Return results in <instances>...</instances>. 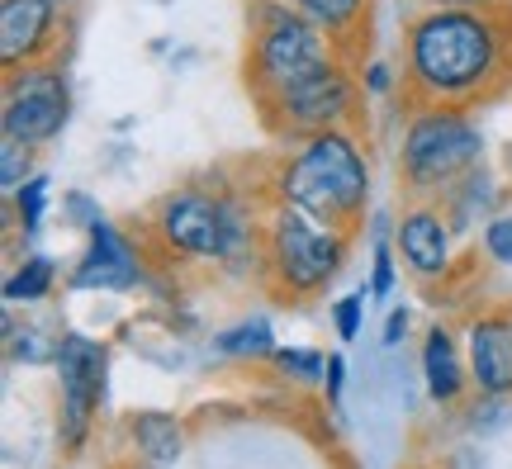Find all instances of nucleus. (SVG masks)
Instances as JSON below:
<instances>
[{
	"instance_id": "9d476101",
	"label": "nucleus",
	"mask_w": 512,
	"mask_h": 469,
	"mask_svg": "<svg viewBox=\"0 0 512 469\" xmlns=\"http://www.w3.org/2000/svg\"><path fill=\"white\" fill-rule=\"evenodd\" d=\"M299 152L313 162V171L328 181V190L337 195L347 223L361 233L366 223V204H370V162H366V147L351 128H323L299 143Z\"/></svg>"
},
{
	"instance_id": "412c9836",
	"label": "nucleus",
	"mask_w": 512,
	"mask_h": 469,
	"mask_svg": "<svg viewBox=\"0 0 512 469\" xmlns=\"http://www.w3.org/2000/svg\"><path fill=\"white\" fill-rule=\"evenodd\" d=\"M460 422H465V432H470V436H479V441H484V436L503 432V427L512 422V398L475 394L470 403H465V417H460Z\"/></svg>"
},
{
	"instance_id": "0eeeda50",
	"label": "nucleus",
	"mask_w": 512,
	"mask_h": 469,
	"mask_svg": "<svg viewBox=\"0 0 512 469\" xmlns=\"http://www.w3.org/2000/svg\"><path fill=\"white\" fill-rule=\"evenodd\" d=\"M57 441L67 455H81L91 441L95 413L105 403V379H110V346L86 337V332H62L57 346Z\"/></svg>"
},
{
	"instance_id": "6ab92c4d",
	"label": "nucleus",
	"mask_w": 512,
	"mask_h": 469,
	"mask_svg": "<svg viewBox=\"0 0 512 469\" xmlns=\"http://www.w3.org/2000/svg\"><path fill=\"white\" fill-rule=\"evenodd\" d=\"M57 285V266H53V256H43V252H29L24 261H19L15 271L5 275V304L10 308H29V304H43L48 294H53Z\"/></svg>"
},
{
	"instance_id": "7ed1b4c3",
	"label": "nucleus",
	"mask_w": 512,
	"mask_h": 469,
	"mask_svg": "<svg viewBox=\"0 0 512 469\" xmlns=\"http://www.w3.org/2000/svg\"><path fill=\"white\" fill-rule=\"evenodd\" d=\"M356 233L328 228L294 204L271 199L261 214V242H256V280L280 304H304L342 275Z\"/></svg>"
},
{
	"instance_id": "a878e982",
	"label": "nucleus",
	"mask_w": 512,
	"mask_h": 469,
	"mask_svg": "<svg viewBox=\"0 0 512 469\" xmlns=\"http://www.w3.org/2000/svg\"><path fill=\"white\" fill-rule=\"evenodd\" d=\"M366 299H370V289H356V294H342V299L332 304V327H337V337H342V342H356V337H361V323H366Z\"/></svg>"
},
{
	"instance_id": "f03ea898",
	"label": "nucleus",
	"mask_w": 512,
	"mask_h": 469,
	"mask_svg": "<svg viewBox=\"0 0 512 469\" xmlns=\"http://www.w3.org/2000/svg\"><path fill=\"white\" fill-rule=\"evenodd\" d=\"M266 185H200L185 181L152 199L147 209V242H157L162 256L181 261H209V266H256V242H261V214H266Z\"/></svg>"
},
{
	"instance_id": "1a4fd4ad",
	"label": "nucleus",
	"mask_w": 512,
	"mask_h": 469,
	"mask_svg": "<svg viewBox=\"0 0 512 469\" xmlns=\"http://www.w3.org/2000/svg\"><path fill=\"white\" fill-rule=\"evenodd\" d=\"M394 252L418 285H446L456 275V228L437 199H408L394 218Z\"/></svg>"
},
{
	"instance_id": "b1692460",
	"label": "nucleus",
	"mask_w": 512,
	"mask_h": 469,
	"mask_svg": "<svg viewBox=\"0 0 512 469\" xmlns=\"http://www.w3.org/2000/svg\"><path fill=\"white\" fill-rule=\"evenodd\" d=\"M479 252H484L489 266L512 271V209H498V214L479 228Z\"/></svg>"
},
{
	"instance_id": "ddd939ff",
	"label": "nucleus",
	"mask_w": 512,
	"mask_h": 469,
	"mask_svg": "<svg viewBox=\"0 0 512 469\" xmlns=\"http://www.w3.org/2000/svg\"><path fill=\"white\" fill-rule=\"evenodd\" d=\"M465 361L475 394L512 398V308H479L465 318Z\"/></svg>"
},
{
	"instance_id": "72a5a7b5",
	"label": "nucleus",
	"mask_w": 512,
	"mask_h": 469,
	"mask_svg": "<svg viewBox=\"0 0 512 469\" xmlns=\"http://www.w3.org/2000/svg\"><path fill=\"white\" fill-rule=\"evenodd\" d=\"M124 469H162V465H147V460H133V465H124Z\"/></svg>"
},
{
	"instance_id": "aec40b11",
	"label": "nucleus",
	"mask_w": 512,
	"mask_h": 469,
	"mask_svg": "<svg viewBox=\"0 0 512 469\" xmlns=\"http://www.w3.org/2000/svg\"><path fill=\"white\" fill-rule=\"evenodd\" d=\"M5 346H10V361L15 365H53L62 337H48V327L19 323L15 313H5Z\"/></svg>"
},
{
	"instance_id": "2f4dec72",
	"label": "nucleus",
	"mask_w": 512,
	"mask_h": 469,
	"mask_svg": "<svg viewBox=\"0 0 512 469\" xmlns=\"http://www.w3.org/2000/svg\"><path fill=\"white\" fill-rule=\"evenodd\" d=\"M475 446H460L456 455H451V460H446V469H484V460H475Z\"/></svg>"
},
{
	"instance_id": "9b49d317",
	"label": "nucleus",
	"mask_w": 512,
	"mask_h": 469,
	"mask_svg": "<svg viewBox=\"0 0 512 469\" xmlns=\"http://www.w3.org/2000/svg\"><path fill=\"white\" fill-rule=\"evenodd\" d=\"M67 38L62 0H0V62L5 72L29 62H57Z\"/></svg>"
},
{
	"instance_id": "39448f33",
	"label": "nucleus",
	"mask_w": 512,
	"mask_h": 469,
	"mask_svg": "<svg viewBox=\"0 0 512 469\" xmlns=\"http://www.w3.org/2000/svg\"><path fill=\"white\" fill-rule=\"evenodd\" d=\"M332 62H342V48L309 15H299L290 0H256L247 34V91L256 105L318 76Z\"/></svg>"
},
{
	"instance_id": "a211bd4d",
	"label": "nucleus",
	"mask_w": 512,
	"mask_h": 469,
	"mask_svg": "<svg viewBox=\"0 0 512 469\" xmlns=\"http://www.w3.org/2000/svg\"><path fill=\"white\" fill-rule=\"evenodd\" d=\"M214 351L228 361H271L280 342H275V327L266 318H242V323L214 332Z\"/></svg>"
},
{
	"instance_id": "cd10ccee",
	"label": "nucleus",
	"mask_w": 512,
	"mask_h": 469,
	"mask_svg": "<svg viewBox=\"0 0 512 469\" xmlns=\"http://www.w3.org/2000/svg\"><path fill=\"white\" fill-rule=\"evenodd\" d=\"M62 209H67V218H72L76 228H86V233H91L95 223L105 218V209H100L86 190H67V195H62Z\"/></svg>"
},
{
	"instance_id": "c85d7f7f",
	"label": "nucleus",
	"mask_w": 512,
	"mask_h": 469,
	"mask_svg": "<svg viewBox=\"0 0 512 469\" xmlns=\"http://www.w3.org/2000/svg\"><path fill=\"white\" fill-rule=\"evenodd\" d=\"M342 384H347V361L332 351L328 356V375H323V394H328V408H342Z\"/></svg>"
},
{
	"instance_id": "dca6fc26",
	"label": "nucleus",
	"mask_w": 512,
	"mask_h": 469,
	"mask_svg": "<svg viewBox=\"0 0 512 469\" xmlns=\"http://www.w3.org/2000/svg\"><path fill=\"white\" fill-rule=\"evenodd\" d=\"M128 451L133 460H147V465H181L185 446H190V432H185V417L162 413V408H138L128 413Z\"/></svg>"
},
{
	"instance_id": "f3484780",
	"label": "nucleus",
	"mask_w": 512,
	"mask_h": 469,
	"mask_svg": "<svg viewBox=\"0 0 512 469\" xmlns=\"http://www.w3.org/2000/svg\"><path fill=\"white\" fill-rule=\"evenodd\" d=\"M437 204H441V214H446V223L456 228V237H465V233H475V228H484V223L503 209V185H498L484 166H475V171L460 185H451Z\"/></svg>"
},
{
	"instance_id": "6e6552de",
	"label": "nucleus",
	"mask_w": 512,
	"mask_h": 469,
	"mask_svg": "<svg viewBox=\"0 0 512 469\" xmlns=\"http://www.w3.org/2000/svg\"><path fill=\"white\" fill-rule=\"evenodd\" d=\"M72 119V86L57 62H29L5 72V95H0V133L19 138L29 147H43L62 138Z\"/></svg>"
},
{
	"instance_id": "2eb2a0df",
	"label": "nucleus",
	"mask_w": 512,
	"mask_h": 469,
	"mask_svg": "<svg viewBox=\"0 0 512 469\" xmlns=\"http://www.w3.org/2000/svg\"><path fill=\"white\" fill-rule=\"evenodd\" d=\"M299 15H309L323 34L342 48L347 62H366V43H370V15H375V0H290Z\"/></svg>"
},
{
	"instance_id": "f257e3e1",
	"label": "nucleus",
	"mask_w": 512,
	"mask_h": 469,
	"mask_svg": "<svg viewBox=\"0 0 512 469\" xmlns=\"http://www.w3.org/2000/svg\"><path fill=\"white\" fill-rule=\"evenodd\" d=\"M512 91V5H422L399 34L403 105L484 109Z\"/></svg>"
},
{
	"instance_id": "423d86ee",
	"label": "nucleus",
	"mask_w": 512,
	"mask_h": 469,
	"mask_svg": "<svg viewBox=\"0 0 512 469\" xmlns=\"http://www.w3.org/2000/svg\"><path fill=\"white\" fill-rule=\"evenodd\" d=\"M370 95L361 86V67L356 62H332L318 76L299 81L290 91H280L275 100H261V124L271 128V138L280 143H304L323 128H351L361 119V105Z\"/></svg>"
},
{
	"instance_id": "bb28decb",
	"label": "nucleus",
	"mask_w": 512,
	"mask_h": 469,
	"mask_svg": "<svg viewBox=\"0 0 512 469\" xmlns=\"http://www.w3.org/2000/svg\"><path fill=\"white\" fill-rule=\"evenodd\" d=\"M361 86H366L370 100H384V95H394L399 91V72L389 67V62H361Z\"/></svg>"
},
{
	"instance_id": "393cba45",
	"label": "nucleus",
	"mask_w": 512,
	"mask_h": 469,
	"mask_svg": "<svg viewBox=\"0 0 512 469\" xmlns=\"http://www.w3.org/2000/svg\"><path fill=\"white\" fill-rule=\"evenodd\" d=\"M271 361L290 379H299V384H323V375H328V356H323V351H309V346H280Z\"/></svg>"
},
{
	"instance_id": "20e7f679",
	"label": "nucleus",
	"mask_w": 512,
	"mask_h": 469,
	"mask_svg": "<svg viewBox=\"0 0 512 469\" xmlns=\"http://www.w3.org/2000/svg\"><path fill=\"white\" fill-rule=\"evenodd\" d=\"M484 166V128L470 109L408 105L399 128V195L441 199Z\"/></svg>"
},
{
	"instance_id": "473e14b6",
	"label": "nucleus",
	"mask_w": 512,
	"mask_h": 469,
	"mask_svg": "<svg viewBox=\"0 0 512 469\" xmlns=\"http://www.w3.org/2000/svg\"><path fill=\"white\" fill-rule=\"evenodd\" d=\"M498 162H503V171H508V176H512V138H508V143H503V152H498Z\"/></svg>"
},
{
	"instance_id": "4be33fe9",
	"label": "nucleus",
	"mask_w": 512,
	"mask_h": 469,
	"mask_svg": "<svg viewBox=\"0 0 512 469\" xmlns=\"http://www.w3.org/2000/svg\"><path fill=\"white\" fill-rule=\"evenodd\" d=\"M10 209H15V228H19V233L38 237L43 214H48V176H29V181L10 195Z\"/></svg>"
},
{
	"instance_id": "4468645a",
	"label": "nucleus",
	"mask_w": 512,
	"mask_h": 469,
	"mask_svg": "<svg viewBox=\"0 0 512 469\" xmlns=\"http://www.w3.org/2000/svg\"><path fill=\"white\" fill-rule=\"evenodd\" d=\"M418 356H422V384H427V398H432L437 408H456V403H465V394H475V389H470L465 342H460L441 318L422 332Z\"/></svg>"
},
{
	"instance_id": "f8f14e48",
	"label": "nucleus",
	"mask_w": 512,
	"mask_h": 469,
	"mask_svg": "<svg viewBox=\"0 0 512 469\" xmlns=\"http://www.w3.org/2000/svg\"><path fill=\"white\" fill-rule=\"evenodd\" d=\"M86 242L81 261L67 275V289L76 294H124V289L143 285V252L128 233H119L110 218H100Z\"/></svg>"
},
{
	"instance_id": "7c9ffc66",
	"label": "nucleus",
	"mask_w": 512,
	"mask_h": 469,
	"mask_svg": "<svg viewBox=\"0 0 512 469\" xmlns=\"http://www.w3.org/2000/svg\"><path fill=\"white\" fill-rule=\"evenodd\" d=\"M422 5H456V10H494V5H512V0H422Z\"/></svg>"
},
{
	"instance_id": "c756f323",
	"label": "nucleus",
	"mask_w": 512,
	"mask_h": 469,
	"mask_svg": "<svg viewBox=\"0 0 512 469\" xmlns=\"http://www.w3.org/2000/svg\"><path fill=\"white\" fill-rule=\"evenodd\" d=\"M403 337H408V308H389V318H384V337L380 342L394 351V346H403Z\"/></svg>"
},
{
	"instance_id": "5701e85b",
	"label": "nucleus",
	"mask_w": 512,
	"mask_h": 469,
	"mask_svg": "<svg viewBox=\"0 0 512 469\" xmlns=\"http://www.w3.org/2000/svg\"><path fill=\"white\" fill-rule=\"evenodd\" d=\"M29 176H38V171H34V147L0 133V190H5V199L15 195Z\"/></svg>"
}]
</instances>
